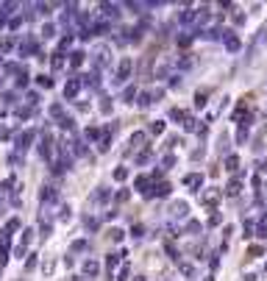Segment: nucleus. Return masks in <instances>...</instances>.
I'll use <instances>...</instances> for the list:
<instances>
[{"label":"nucleus","instance_id":"f704fd0d","mask_svg":"<svg viewBox=\"0 0 267 281\" xmlns=\"http://www.w3.org/2000/svg\"><path fill=\"white\" fill-rule=\"evenodd\" d=\"M14 45H17L14 39H11V37H6L3 42H0V50H3V53H9V50H11V47H14Z\"/></svg>","mask_w":267,"mask_h":281},{"label":"nucleus","instance_id":"09e8293b","mask_svg":"<svg viewBox=\"0 0 267 281\" xmlns=\"http://www.w3.org/2000/svg\"><path fill=\"white\" fill-rule=\"evenodd\" d=\"M73 250L78 254V250H86V240H78V242H73Z\"/></svg>","mask_w":267,"mask_h":281},{"label":"nucleus","instance_id":"20e7f679","mask_svg":"<svg viewBox=\"0 0 267 281\" xmlns=\"http://www.w3.org/2000/svg\"><path fill=\"white\" fill-rule=\"evenodd\" d=\"M134 189L139 195H145V198H153V178L151 176H136V181H134Z\"/></svg>","mask_w":267,"mask_h":281},{"label":"nucleus","instance_id":"a18cd8bd","mask_svg":"<svg viewBox=\"0 0 267 281\" xmlns=\"http://www.w3.org/2000/svg\"><path fill=\"white\" fill-rule=\"evenodd\" d=\"M162 131H164V123L162 120H156V123L151 125V134H162Z\"/></svg>","mask_w":267,"mask_h":281},{"label":"nucleus","instance_id":"7c9ffc66","mask_svg":"<svg viewBox=\"0 0 267 281\" xmlns=\"http://www.w3.org/2000/svg\"><path fill=\"white\" fill-rule=\"evenodd\" d=\"M178 45H181V47H189V45H192V34H189V31H184L181 37H178Z\"/></svg>","mask_w":267,"mask_h":281},{"label":"nucleus","instance_id":"b1692460","mask_svg":"<svg viewBox=\"0 0 267 281\" xmlns=\"http://www.w3.org/2000/svg\"><path fill=\"white\" fill-rule=\"evenodd\" d=\"M164 250H167V256H170L173 262H181V250H178L173 242H167V245H164Z\"/></svg>","mask_w":267,"mask_h":281},{"label":"nucleus","instance_id":"c85d7f7f","mask_svg":"<svg viewBox=\"0 0 267 281\" xmlns=\"http://www.w3.org/2000/svg\"><path fill=\"white\" fill-rule=\"evenodd\" d=\"M203 39L217 42V39H223V31H220V28H212V31H206V34H203Z\"/></svg>","mask_w":267,"mask_h":281},{"label":"nucleus","instance_id":"f03ea898","mask_svg":"<svg viewBox=\"0 0 267 281\" xmlns=\"http://www.w3.org/2000/svg\"><path fill=\"white\" fill-rule=\"evenodd\" d=\"M162 98H164V89L162 87H159V89H145V92H139V100H136V103H139L142 109H147V106L159 103Z\"/></svg>","mask_w":267,"mask_h":281},{"label":"nucleus","instance_id":"9d476101","mask_svg":"<svg viewBox=\"0 0 267 281\" xmlns=\"http://www.w3.org/2000/svg\"><path fill=\"white\" fill-rule=\"evenodd\" d=\"M81 87H84V81H81V78H70V81H67V87H64V98L73 100L75 95L81 92Z\"/></svg>","mask_w":267,"mask_h":281},{"label":"nucleus","instance_id":"dca6fc26","mask_svg":"<svg viewBox=\"0 0 267 281\" xmlns=\"http://www.w3.org/2000/svg\"><path fill=\"white\" fill-rule=\"evenodd\" d=\"M39 198H42V203L47 206V203H53V201L58 198V192H56V189H53V187H42V192H39Z\"/></svg>","mask_w":267,"mask_h":281},{"label":"nucleus","instance_id":"58836bf2","mask_svg":"<svg viewBox=\"0 0 267 281\" xmlns=\"http://www.w3.org/2000/svg\"><path fill=\"white\" fill-rule=\"evenodd\" d=\"M231 22H234L236 28H240V25H245V14H242V11H236V14L231 17Z\"/></svg>","mask_w":267,"mask_h":281},{"label":"nucleus","instance_id":"0eeeda50","mask_svg":"<svg viewBox=\"0 0 267 281\" xmlns=\"http://www.w3.org/2000/svg\"><path fill=\"white\" fill-rule=\"evenodd\" d=\"M145 145H147L145 131H136V134H131V139H128V151H126V156H131L134 151H139V148H145Z\"/></svg>","mask_w":267,"mask_h":281},{"label":"nucleus","instance_id":"39448f33","mask_svg":"<svg viewBox=\"0 0 267 281\" xmlns=\"http://www.w3.org/2000/svg\"><path fill=\"white\" fill-rule=\"evenodd\" d=\"M167 214H170V220H184L189 214V203L187 201H173L167 206Z\"/></svg>","mask_w":267,"mask_h":281},{"label":"nucleus","instance_id":"ea45409f","mask_svg":"<svg viewBox=\"0 0 267 281\" xmlns=\"http://www.w3.org/2000/svg\"><path fill=\"white\" fill-rule=\"evenodd\" d=\"M262 254H264V248H262V245H253V248L248 250V256H251V259H256V256H262Z\"/></svg>","mask_w":267,"mask_h":281},{"label":"nucleus","instance_id":"2f4dec72","mask_svg":"<svg viewBox=\"0 0 267 281\" xmlns=\"http://www.w3.org/2000/svg\"><path fill=\"white\" fill-rule=\"evenodd\" d=\"M181 273H184V276H189V278H195V273H198V270H195V265H187V262H181Z\"/></svg>","mask_w":267,"mask_h":281},{"label":"nucleus","instance_id":"a19ab883","mask_svg":"<svg viewBox=\"0 0 267 281\" xmlns=\"http://www.w3.org/2000/svg\"><path fill=\"white\" fill-rule=\"evenodd\" d=\"M109 237H111L114 242H120L123 237H126V231H120V229H111V231H109Z\"/></svg>","mask_w":267,"mask_h":281},{"label":"nucleus","instance_id":"f8f14e48","mask_svg":"<svg viewBox=\"0 0 267 281\" xmlns=\"http://www.w3.org/2000/svg\"><path fill=\"white\" fill-rule=\"evenodd\" d=\"M195 20H198V11H192V9H187V11L178 14V22H181V25H192L195 28Z\"/></svg>","mask_w":267,"mask_h":281},{"label":"nucleus","instance_id":"37998d69","mask_svg":"<svg viewBox=\"0 0 267 281\" xmlns=\"http://www.w3.org/2000/svg\"><path fill=\"white\" fill-rule=\"evenodd\" d=\"M128 273H131V270H128V265H123L120 273H117V281H128Z\"/></svg>","mask_w":267,"mask_h":281},{"label":"nucleus","instance_id":"1a4fd4ad","mask_svg":"<svg viewBox=\"0 0 267 281\" xmlns=\"http://www.w3.org/2000/svg\"><path fill=\"white\" fill-rule=\"evenodd\" d=\"M184 187L198 192V189L203 187V176H200V173H187V176H184Z\"/></svg>","mask_w":267,"mask_h":281},{"label":"nucleus","instance_id":"c03bdc74","mask_svg":"<svg viewBox=\"0 0 267 281\" xmlns=\"http://www.w3.org/2000/svg\"><path fill=\"white\" fill-rule=\"evenodd\" d=\"M114 198H117V201H120V203H126L128 198H131V192H128V189H120V192H117V195H114Z\"/></svg>","mask_w":267,"mask_h":281},{"label":"nucleus","instance_id":"c9c22d12","mask_svg":"<svg viewBox=\"0 0 267 281\" xmlns=\"http://www.w3.org/2000/svg\"><path fill=\"white\" fill-rule=\"evenodd\" d=\"M100 111H103V115H111V98H100Z\"/></svg>","mask_w":267,"mask_h":281},{"label":"nucleus","instance_id":"aec40b11","mask_svg":"<svg viewBox=\"0 0 267 281\" xmlns=\"http://www.w3.org/2000/svg\"><path fill=\"white\" fill-rule=\"evenodd\" d=\"M84 56H86L84 50H73L70 53V67H81V64H84Z\"/></svg>","mask_w":267,"mask_h":281},{"label":"nucleus","instance_id":"a878e982","mask_svg":"<svg viewBox=\"0 0 267 281\" xmlns=\"http://www.w3.org/2000/svg\"><path fill=\"white\" fill-rule=\"evenodd\" d=\"M236 167H240V156H236V153H231V156L225 159V170H231V173H234Z\"/></svg>","mask_w":267,"mask_h":281},{"label":"nucleus","instance_id":"5701e85b","mask_svg":"<svg viewBox=\"0 0 267 281\" xmlns=\"http://www.w3.org/2000/svg\"><path fill=\"white\" fill-rule=\"evenodd\" d=\"M184 231H187V234H192V237H198L200 234V223H198V220H187Z\"/></svg>","mask_w":267,"mask_h":281},{"label":"nucleus","instance_id":"6e6552de","mask_svg":"<svg viewBox=\"0 0 267 281\" xmlns=\"http://www.w3.org/2000/svg\"><path fill=\"white\" fill-rule=\"evenodd\" d=\"M223 45H225V50H228V53H236L242 47V42H240V37H236L234 31H223Z\"/></svg>","mask_w":267,"mask_h":281},{"label":"nucleus","instance_id":"4468645a","mask_svg":"<svg viewBox=\"0 0 267 281\" xmlns=\"http://www.w3.org/2000/svg\"><path fill=\"white\" fill-rule=\"evenodd\" d=\"M73 156H78V159H86V156H89V151H86L84 139H78V136L73 139Z\"/></svg>","mask_w":267,"mask_h":281},{"label":"nucleus","instance_id":"c756f323","mask_svg":"<svg viewBox=\"0 0 267 281\" xmlns=\"http://www.w3.org/2000/svg\"><path fill=\"white\" fill-rule=\"evenodd\" d=\"M173 164H175V156H173V153H164V156H162V170H170Z\"/></svg>","mask_w":267,"mask_h":281},{"label":"nucleus","instance_id":"8fccbe9b","mask_svg":"<svg viewBox=\"0 0 267 281\" xmlns=\"http://www.w3.org/2000/svg\"><path fill=\"white\" fill-rule=\"evenodd\" d=\"M203 153H206V151H203V148H195V151H192V153H189V159H203Z\"/></svg>","mask_w":267,"mask_h":281},{"label":"nucleus","instance_id":"9b49d317","mask_svg":"<svg viewBox=\"0 0 267 281\" xmlns=\"http://www.w3.org/2000/svg\"><path fill=\"white\" fill-rule=\"evenodd\" d=\"M264 42H267V25H262V28H259V34H256V37H253V42H251V50H248V53H251V56H253V53H256L259 47L264 45Z\"/></svg>","mask_w":267,"mask_h":281},{"label":"nucleus","instance_id":"2eb2a0df","mask_svg":"<svg viewBox=\"0 0 267 281\" xmlns=\"http://www.w3.org/2000/svg\"><path fill=\"white\" fill-rule=\"evenodd\" d=\"M240 189H242L240 176H236V178H231V181L225 184V195H231V198H236V195H240Z\"/></svg>","mask_w":267,"mask_h":281},{"label":"nucleus","instance_id":"4d7b16f0","mask_svg":"<svg viewBox=\"0 0 267 281\" xmlns=\"http://www.w3.org/2000/svg\"><path fill=\"white\" fill-rule=\"evenodd\" d=\"M0 64H3V59H0Z\"/></svg>","mask_w":267,"mask_h":281},{"label":"nucleus","instance_id":"cd10ccee","mask_svg":"<svg viewBox=\"0 0 267 281\" xmlns=\"http://www.w3.org/2000/svg\"><path fill=\"white\" fill-rule=\"evenodd\" d=\"M151 159H153V153H151V151H147V148H145V151H142L139 156H136V164H139V167H145V164H147V161H151Z\"/></svg>","mask_w":267,"mask_h":281},{"label":"nucleus","instance_id":"412c9836","mask_svg":"<svg viewBox=\"0 0 267 281\" xmlns=\"http://www.w3.org/2000/svg\"><path fill=\"white\" fill-rule=\"evenodd\" d=\"M170 120H173V123H187L189 120V117H187V111H184V109H170Z\"/></svg>","mask_w":267,"mask_h":281},{"label":"nucleus","instance_id":"7ed1b4c3","mask_svg":"<svg viewBox=\"0 0 267 281\" xmlns=\"http://www.w3.org/2000/svg\"><path fill=\"white\" fill-rule=\"evenodd\" d=\"M131 70H134V62L126 56L120 64H117V75H114V83H117V87H123V83L131 78Z\"/></svg>","mask_w":267,"mask_h":281},{"label":"nucleus","instance_id":"bb28decb","mask_svg":"<svg viewBox=\"0 0 267 281\" xmlns=\"http://www.w3.org/2000/svg\"><path fill=\"white\" fill-rule=\"evenodd\" d=\"M220 223H223V214L217 212V209H212V214H209V226H212V229H217Z\"/></svg>","mask_w":267,"mask_h":281},{"label":"nucleus","instance_id":"e433bc0d","mask_svg":"<svg viewBox=\"0 0 267 281\" xmlns=\"http://www.w3.org/2000/svg\"><path fill=\"white\" fill-rule=\"evenodd\" d=\"M134 98H136V87H128L126 92H123V100H126V103H131Z\"/></svg>","mask_w":267,"mask_h":281},{"label":"nucleus","instance_id":"de8ad7c7","mask_svg":"<svg viewBox=\"0 0 267 281\" xmlns=\"http://www.w3.org/2000/svg\"><path fill=\"white\" fill-rule=\"evenodd\" d=\"M3 100H6L9 106H14V103H17V95H14V92H6V95H3Z\"/></svg>","mask_w":267,"mask_h":281},{"label":"nucleus","instance_id":"864d4df0","mask_svg":"<svg viewBox=\"0 0 267 281\" xmlns=\"http://www.w3.org/2000/svg\"><path fill=\"white\" fill-rule=\"evenodd\" d=\"M9 136H11L9 128H0V139H9Z\"/></svg>","mask_w":267,"mask_h":281},{"label":"nucleus","instance_id":"f3484780","mask_svg":"<svg viewBox=\"0 0 267 281\" xmlns=\"http://www.w3.org/2000/svg\"><path fill=\"white\" fill-rule=\"evenodd\" d=\"M98 273H100V265L95 259H86L84 262V276H98Z\"/></svg>","mask_w":267,"mask_h":281},{"label":"nucleus","instance_id":"3c124183","mask_svg":"<svg viewBox=\"0 0 267 281\" xmlns=\"http://www.w3.org/2000/svg\"><path fill=\"white\" fill-rule=\"evenodd\" d=\"M39 103V95L37 92H28V106H37Z\"/></svg>","mask_w":267,"mask_h":281},{"label":"nucleus","instance_id":"4c0bfd02","mask_svg":"<svg viewBox=\"0 0 267 281\" xmlns=\"http://www.w3.org/2000/svg\"><path fill=\"white\" fill-rule=\"evenodd\" d=\"M114 178H117V181H126V178H128V167H117Z\"/></svg>","mask_w":267,"mask_h":281},{"label":"nucleus","instance_id":"6ab92c4d","mask_svg":"<svg viewBox=\"0 0 267 281\" xmlns=\"http://www.w3.org/2000/svg\"><path fill=\"white\" fill-rule=\"evenodd\" d=\"M206 203V206H217V201H220V192L217 189H212V192H203V198H200Z\"/></svg>","mask_w":267,"mask_h":281},{"label":"nucleus","instance_id":"603ef678","mask_svg":"<svg viewBox=\"0 0 267 281\" xmlns=\"http://www.w3.org/2000/svg\"><path fill=\"white\" fill-rule=\"evenodd\" d=\"M37 81H39V87H50V83H53V81H50V75H39Z\"/></svg>","mask_w":267,"mask_h":281},{"label":"nucleus","instance_id":"ddd939ff","mask_svg":"<svg viewBox=\"0 0 267 281\" xmlns=\"http://www.w3.org/2000/svg\"><path fill=\"white\" fill-rule=\"evenodd\" d=\"M109 198H111V192H109V189H106V187H98V189L92 192V198H89V203H106Z\"/></svg>","mask_w":267,"mask_h":281},{"label":"nucleus","instance_id":"a211bd4d","mask_svg":"<svg viewBox=\"0 0 267 281\" xmlns=\"http://www.w3.org/2000/svg\"><path fill=\"white\" fill-rule=\"evenodd\" d=\"M123 256H126V250H117V254H109V259H106V265H109V270H114L117 265L123 262Z\"/></svg>","mask_w":267,"mask_h":281},{"label":"nucleus","instance_id":"473e14b6","mask_svg":"<svg viewBox=\"0 0 267 281\" xmlns=\"http://www.w3.org/2000/svg\"><path fill=\"white\" fill-rule=\"evenodd\" d=\"M58 125H62V128H64V131H73V125H75V120H73V117H67V115H64V117H62V120H58Z\"/></svg>","mask_w":267,"mask_h":281},{"label":"nucleus","instance_id":"4be33fe9","mask_svg":"<svg viewBox=\"0 0 267 281\" xmlns=\"http://www.w3.org/2000/svg\"><path fill=\"white\" fill-rule=\"evenodd\" d=\"M170 189H173L170 184H156V189H153V198H167Z\"/></svg>","mask_w":267,"mask_h":281},{"label":"nucleus","instance_id":"f257e3e1","mask_svg":"<svg viewBox=\"0 0 267 281\" xmlns=\"http://www.w3.org/2000/svg\"><path fill=\"white\" fill-rule=\"evenodd\" d=\"M167 64H170V73L173 75H181V73H187V70L195 67V59H192V53H178V56H173Z\"/></svg>","mask_w":267,"mask_h":281},{"label":"nucleus","instance_id":"6e6d98bb","mask_svg":"<svg viewBox=\"0 0 267 281\" xmlns=\"http://www.w3.org/2000/svg\"><path fill=\"white\" fill-rule=\"evenodd\" d=\"M206 281H215V278H212V276H209V278H206Z\"/></svg>","mask_w":267,"mask_h":281},{"label":"nucleus","instance_id":"72a5a7b5","mask_svg":"<svg viewBox=\"0 0 267 281\" xmlns=\"http://www.w3.org/2000/svg\"><path fill=\"white\" fill-rule=\"evenodd\" d=\"M42 37H45V39H50V37H56V25H53V22H47V25L42 28Z\"/></svg>","mask_w":267,"mask_h":281},{"label":"nucleus","instance_id":"393cba45","mask_svg":"<svg viewBox=\"0 0 267 281\" xmlns=\"http://www.w3.org/2000/svg\"><path fill=\"white\" fill-rule=\"evenodd\" d=\"M206 95H209V89H198V92H195V106H198V109L206 106Z\"/></svg>","mask_w":267,"mask_h":281},{"label":"nucleus","instance_id":"49530a36","mask_svg":"<svg viewBox=\"0 0 267 281\" xmlns=\"http://www.w3.org/2000/svg\"><path fill=\"white\" fill-rule=\"evenodd\" d=\"M236 139H240V142L248 139V128H245V125H240V131H236Z\"/></svg>","mask_w":267,"mask_h":281},{"label":"nucleus","instance_id":"5fc2aeb1","mask_svg":"<svg viewBox=\"0 0 267 281\" xmlns=\"http://www.w3.org/2000/svg\"><path fill=\"white\" fill-rule=\"evenodd\" d=\"M259 276H256V273H248V276H245V281H256Z\"/></svg>","mask_w":267,"mask_h":281},{"label":"nucleus","instance_id":"423d86ee","mask_svg":"<svg viewBox=\"0 0 267 281\" xmlns=\"http://www.w3.org/2000/svg\"><path fill=\"white\" fill-rule=\"evenodd\" d=\"M92 62H95V67H98V70L109 67V62H111V56H109V47H106V45H98V47H95V53H92Z\"/></svg>","mask_w":267,"mask_h":281},{"label":"nucleus","instance_id":"79ce46f5","mask_svg":"<svg viewBox=\"0 0 267 281\" xmlns=\"http://www.w3.org/2000/svg\"><path fill=\"white\" fill-rule=\"evenodd\" d=\"M131 237H145V226H142V223H136L134 229H131Z\"/></svg>","mask_w":267,"mask_h":281}]
</instances>
